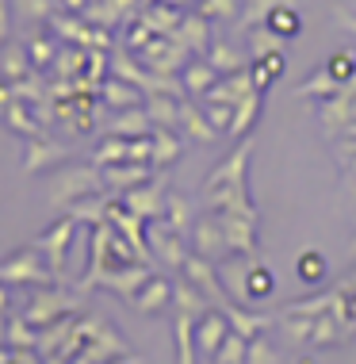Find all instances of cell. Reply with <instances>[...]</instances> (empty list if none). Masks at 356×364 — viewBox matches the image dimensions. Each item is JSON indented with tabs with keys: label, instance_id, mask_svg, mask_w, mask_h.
Returning a JSON list of instances; mask_svg holds the SVG:
<instances>
[{
	"label": "cell",
	"instance_id": "obj_1",
	"mask_svg": "<svg viewBox=\"0 0 356 364\" xmlns=\"http://www.w3.org/2000/svg\"><path fill=\"white\" fill-rule=\"evenodd\" d=\"M107 192L104 188V173L100 165H65L50 176V203L54 208H73L85 196Z\"/></svg>",
	"mask_w": 356,
	"mask_h": 364
},
{
	"label": "cell",
	"instance_id": "obj_2",
	"mask_svg": "<svg viewBox=\"0 0 356 364\" xmlns=\"http://www.w3.org/2000/svg\"><path fill=\"white\" fill-rule=\"evenodd\" d=\"M54 269L46 264V257L35 250V245H27V250H16L8 253L4 261H0V284H8V288H27V284H35V288H46V284H54Z\"/></svg>",
	"mask_w": 356,
	"mask_h": 364
},
{
	"label": "cell",
	"instance_id": "obj_3",
	"mask_svg": "<svg viewBox=\"0 0 356 364\" xmlns=\"http://www.w3.org/2000/svg\"><path fill=\"white\" fill-rule=\"evenodd\" d=\"M77 311V299L69 291H62V288H38L35 295H31V303L23 307V318L31 322L35 330H43V326H50V322H58L62 314H73Z\"/></svg>",
	"mask_w": 356,
	"mask_h": 364
},
{
	"label": "cell",
	"instance_id": "obj_4",
	"mask_svg": "<svg viewBox=\"0 0 356 364\" xmlns=\"http://www.w3.org/2000/svg\"><path fill=\"white\" fill-rule=\"evenodd\" d=\"M77 238V219L73 215H65V219H58L46 234H38V238L31 242L38 253L46 257V264L54 269V277L62 280V272H65V257H69V245H73Z\"/></svg>",
	"mask_w": 356,
	"mask_h": 364
},
{
	"label": "cell",
	"instance_id": "obj_5",
	"mask_svg": "<svg viewBox=\"0 0 356 364\" xmlns=\"http://www.w3.org/2000/svg\"><path fill=\"white\" fill-rule=\"evenodd\" d=\"M146 238H150V253H153V257H161L169 269H184V261L192 257L184 234H176L165 219H153V226L146 230Z\"/></svg>",
	"mask_w": 356,
	"mask_h": 364
},
{
	"label": "cell",
	"instance_id": "obj_6",
	"mask_svg": "<svg viewBox=\"0 0 356 364\" xmlns=\"http://www.w3.org/2000/svg\"><path fill=\"white\" fill-rule=\"evenodd\" d=\"M215 215H219V223H222L230 253L253 257L257 253V211H215Z\"/></svg>",
	"mask_w": 356,
	"mask_h": 364
},
{
	"label": "cell",
	"instance_id": "obj_7",
	"mask_svg": "<svg viewBox=\"0 0 356 364\" xmlns=\"http://www.w3.org/2000/svg\"><path fill=\"white\" fill-rule=\"evenodd\" d=\"M253 157V142H237L230 157L215 169L211 176H207V184H203V192H211V188H237V192H249V181H245V161Z\"/></svg>",
	"mask_w": 356,
	"mask_h": 364
},
{
	"label": "cell",
	"instance_id": "obj_8",
	"mask_svg": "<svg viewBox=\"0 0 356 364\" xmlns=\"http://www.w3.org/2000/svg\"><path fill=\"white\" fill-rule=\"evenodd\" d=\"M119 200H123V208L142 215L146 223H153V219H165V200H169V192H165L161 181H146V184H138V188L123 192Z\"/></svg>",
	"mask_w": 356,
	"mask_h": 364
},
{
	"label": "cell",
	"instance_id": "obj_9",
	"mask_svg": "<svg viewBox=\"0 0 356 364\" xmlns=\"http://www.w3.org/2000/svg\"><path fill=\"white\" fill-rule=\"evenodd\" d=\"M153 277V269L146 261H134V264H112V269L100 277V288L107 291H115V295H123V299H134L138 288H142L146 280Z\"/></svg>",
	"mask_w": 356,
	"mask_h": 364
},
{
	"label": "cell",
	"instance_id": "obj_10",
	"mask_svg": "<svg viewBox=\"0 0 356 364\" xmlns=\"http://www.w3.org/2000/svg\"><path fill=\"white\" fill-rule=\"evenodd\" d=\"M230 318H226L222 307H211L207 314H200L195 318V349L203 353V357L215 360V353H219V346L226 341V333H230Z\"/></svg>",
	"mask_w": 356,
	"mask_h": 364
},
{
	"label": "cell",
	"instance_id": "obj_11",
	"mask_svg": "<svg viewBox=\"0 0 356 364\" xmlns=\"http://www.w3.org/2000/svg\"><path fill=\"white\" fill-rule=\"evenodd\" d=\"M188 238H192V253H200V257L215 261V264L222 261V253H230L219 215H215V219H200V223H192V234H188Z\"/></svg>",
	"mask_w": 356,
	"mask_h": 364
},
{
	"label": "cell",
	"instance_id": "obj_12",
	"mask_svg": "<svg viewBox=\"0 0 356 364\" xmlns=\"http://www.w3.org/2000/svg\"><path fill=\"white\" fill-rule=\"evenodd\" d=\"M100 173H104V188L115 192V196L131 192V188H138V184H146V181H153V165L150 161H119V165H104Z\"/></svg>",
	"mask_w": 356,
	"mask_h": 364
},
{
	"label": "cell",
	"instance_id": "obj_13",
	"mask_svg": "<svg viewBox=\"0 0 356 364\" xmlns=\"http://www.w3.org/2000/svg\"><path fill=\"white\" fill-rule=\"evenodd\" d=\"M173 288H176V284L161 280V277H150L142 288H138V295L131 299V307H134L138 314H161V311L173 303Z\"/></svg>",
	"mask_w": 356,
	"mask_h": 364
},
{
	"label": "cell",
	"instance_id": "obj_14",
	"mask_svg": "<svg viewBox=\"0 0 356 364\" xmlns=\"http://www.w3.org/2000/svg\"><path fill=\"white\" fill-rule=\"evenodd\" d=\"M349 322H341L333 311H322V314H314V322H311V341L306 346H314V349H325V346H338L341 338H349Z\"/></svg>",
	"mask_w": 356,
	"mask_h": 364
},
{
	"label": "cell",
	"instance_id": "obj_15",
	"mask_svg": "<svg viewBox=\"0 0 356 364\" xmlns=\"http://www.w3.org/2000/svg\"><path fill=\"white\" fill-rule=\"evenodd\" d=\"M153 131V119L146 112V104L138 107H123L112 123H107V134H119V139H138V134H150Z\"/></svg>",
	"mask_w": 356,
	"mask_h": 364
},
{
	"label": "cell",
	"instance_id": "obj_16",
	"mask_svg": "<svg viewBox=\"0 0 356 364\" xmlns=\"http://www.w3.org/2000/svg\"><path fill=\"white\" fill-rule=\"evenodd\" d=\"M54 161H65V150L54 142H46L43 134H31V142H27V154H23V173H38L46 169V165Z\"/></svg>",
	"mask_w": 356,
	"mask_h": 364
},
{
	"label": "cell",
	"instance_id": "obj_17",
	"mask_svg": "<svg viewBox=\"0 0 356 364\" xmlns=\"http://www.w3.org/2000/svg\"><path fill=\"white\" fill-rule=\"evenodd\" d=\"M180 150H184V146L173 134V127H153V157H150L153 169H169V165H176Z\"/></svg>",
	"mask_w": 356,
	"mask_h": 364
},
{
	"label": "cell",
	"instance_id": "obj_18",
	"mask_svg": "<svg viewBox=\"0 0 356 364\" xmlns=\"http://www.w3.org/2000/svg\"><path fill=\"white\" fill-rule=\"evenodd\" d=\"M222 311H226V318H230V326H234L237 333H245V338H257V333L269 330V326H272V318H276V314H249V311H242L234 299L226 303Z\"/></svg>",
	"mask_w": 356,
	"mask_h": 364
},
{
	"label": "cell",
	"instance_id": "obj_19",
	"mask_svg": "<svg viewBox=\"0 0 356 364\" xmlns=\"http://www.w3.org/2000/svg\"><path fill=\"white\" fill-rule=\"evenodd\" d=\"M257 115H261V92L253 88L249 96H242V100L234 104V123H230V134H234V139H245V134L253 131Z\"/></svg>",
	"mask_w": 356,
	"mask_h": 364
},
{
	"label": "cell",
	"instance_id": "obj_20",
	"mask_svg": "<svg viewBox=\"0 0 356 364\" xmlns=\"http://www.w3.org/2000/svg\"><path fill=\"white\" fill-rule=\"evenodd\" d=\"M176 364H195V314L176 311Z\"/></svg>",
	"mask_w": 356,
	"mask_h": 364
},
{
	"label": "cell",
	"instance_id": "obj_21",
	"mask_svg": "<svg viewBox=\"0 0 356 364\" xmlns=\"http://www.w3.org/2000/svg\"><path fill=\"white\" fill-rule=\"evenodd\" d=\"M180 123L188 127V134H192L195 142H215V139H219L215 123L207 119V115L200 112V107H192V104H180Z\"/></svg>",
	"mask_w": 356,
	"mask_h": 364
},
{
	"label": "cell",
	"instance_id": "obj_22",
	"mask_svg": "<svg viewBox=\"0 0 356 364\" xmlns=\"http://www.w3.org/2000/svg\"><path fill=\"white\" fill-rule=\"evenodd\" d=\"M284 65H288V62H284V54H280V50L257 58V65H253V88H257V92H264V88H269L276 77L284 73Z\"/></svg>",
	"mask_w": 356,
	"mask_h": 364
},
{
	"label": "cell",
	"instance_id": "obj_23",
	"mask_svg": "<svg viewBox=\"0 0 356 364\" xmlns=\"http://www.w3.org/2000/svg\"><path fill=\"white\" fill-rule=\"evenodd\" d=\"M165 223L176 234H192V203L180 192H169V200H165Z\"/></svg>",
	"mask_w": 356,
	"mask_h": 364
},
{
	"label": "cell",
	"instance_id": "obj_24",
	"mask_svg": "<svg viewBox=\"0 0 356 364\" xmlns=\"http://www.w3.org/2000/svg\"><path fill=\"white\" fill-rule=\"evenodd\" d=\"M272 288H276V277L264 264H249V277H245V303H257V299H269L272 295Z\"/></svg>",
	"mask_w": 356,
	"mask_h": 364
},
{
	"label": "cell",
	"instance_id": "obj_25",
	"mask_svg": "<svg viewBox=\"0 0 356 364\" xmlns=\"http://www.w3.org/2000/svg\"><path fill=\"white\" fill-rule=\"evenodd\" d=\"M4 346H8V349H35V346H38V330L23 318V314H19V318H12V314H8Z\"/></svg>",
	"mask_w": 356,
	"mask_h": 364
},
{
	"label": "cell",
	"instance_id": "obj_26",
	"mask_svg": "<svg viewBox=\"0 0 356 364\" xmlns=\"http://www.w3.org/2000/svg\"><path fill=\"white\" fill-rule=\"evenodd\" d=\"M146 112H150L153 127H176L180 123V104L173 96H150L146 100Z\"/></svg>",
	"mask_w": 356,
	"mask_h": 364
},
{
	"label": "cell",
	"instance_id": "obj_27",
	"mask_svg": "<svg viewBox=\"0 0 356 364\" xmlns=\"http://www.w3.org/2000/svg\"><path fill=\"white\" fill-rule=\"evenodd\" d=\"M295 272H299L303 284H322L330 269H325V257H322L318 250H303L299 261H295Z\"/></svg>",
	"mask_w": 356,
	"mask_h": 364
},
{
	"label": "cell",
	"instance_id": "obj_28",
	"mask_svg": "<svg viewBox=\"0 0 356 364\" xmlns=\"http://www.w3.org/2000/svg\"><path fill=\"white\" fill-rule=\"evenodd\" d=\"M345 85L338 77H330V70H322L318 77H311L306 85H299V96H318V100H333V96H341Z\"/></svg>",
	"mask_w": 356,
	"mask_h": 364
},
{
	"label": "cell",
	"instance_id": "obj_29",
	"mask_svg": "<svg viewBox=\"0 0 356 364\" xmlns=\"http://www.w3.org/2000/svg\"><path fill=\"white\" fill-rule=\"evenodd\" d=\"M245 353H249V338L230 330L226 341L219 346V353H215V364H245Z\"/></svg>",
	"mask_w": 356,
	"mask_h": 364
},
{
	"label": "cell",
	"instance_id": "obj_30",
	"mask_svg": "<svg viewBox=\"0 0 356 364\" xmlns=\"http://www.w3.org/2000/svg\"><path fill=\"white\" fill-rule=\"evenodd\" d=\"M215 77H219V73H215V65H203V62L200 65H188V70H184V88L192 96H207L215 88Z\"/></svg>",
	"mask_w": 356,
	"mask_h": 364
},
{
	"label": "cell",
	"instance_id": "obj_31",
	"mask_svg": "<svg viewBox=\"0 0 356 364\" xmlns=\"http://www.w3.org/2000/svg\"><path fill=\"white\" fill-rule=\"evenodd\" d=\"M104 100L112 104L115 112H123V107H138V104H142V96H138L131 85H123V81H112V85H104Z\"/></svg>",
	"mask_w": 356,
	"mask_h": 364
},
{
	"label": "cell",
	"instance_id": "obj_32",
	"mask_svg": "<svg viewBox=\"0 0 356 364\" xmlns=\"http://www.w3.org/2000/svg\"><path fill=\"white\" fill-rule=\"evenodd\" d=\"M203 115H207V119H211L215 123V131H226V134H230V123H234V104H222V100H207L203 104Z\"/></svg>",
	"mask_w": 356,
	"mask_h": 364
},
{
	"label": "cell",
	"instance_id": "obj_33",
	"mask_svg": "<svg viewBox=\"0 0 356 364\" xmlns=\"http://www.w3.org/2000/svg\"><path fill=\"white\" fill-rule=\"evenodd\" d=\"M269 27H272V35L291 38V35H299V16L291 8H276V12H269Z\"/></svg>",
	"mask_w": 356,
	"mask_h": 364
},
{
	"label": "cell",
	"instance_id": "obj_34",
	"mask_svg": "<svg viewBox=\"0 0 356 364\" xmlns=\"http://www.w3.org/2000/svg\"><path fill=\"white\" fill-rule=\"evenodd\" d=\"M325 70H330V77H338L341 85H349L356 77V54H333L330 62H325Z\"/></svg>",
	"mask_w": 356,
	"mask_h": 364
},
{
	"label": "cell",
	"instance_id": "obj_35",
	"mask_svg": "<svg viewBox=\"0 0 356 364\" xmlns=\"http://www.w3.org/2000/svg\"><path fill=\"white\" fill-rule=\"evenodd\" d=\"M245 364H280L276 360V353H272V346L257 333V338H249V353H245Z\"/></svg>",
	"mask_w": 356,
	"mask_h": 364
},
{
	"label": "cell",
	"instance_id": "obj_36",
	"mask_svg": "<svg viewBox=\"0 0 356 364\" xmlns=\"http://www.w3.org/2000/svg\"><path fill=\"white\" fill-rule=\"evenodd\" d=\"M8 123H12L16 131H23L27 139H31V134H38V127L31 123V115L23 112V104H8Z\"/></svg>",
	"mask_w": 356,
	"mask_h": 364
},
{
	"label": "cell",
	"instance_id": "obj_37",
	"mask_svg": "<svg viewBox=\"0 0 356 364\" xmlns=\"http://www.w3.org/2000/svg\"><path fill=\"white\" fill-rule=\"evenodd\" d=\"M211 65H215V70H237V54H230V50H222V46H219V50L211 54Z\"/></svg>",
	"mask_w": 356,
	"mask_h": 364
},
{
	"label": "cell",
	"instance_id": "obj_38",
	"mask_svg": "<svg viewBox=\"0 0 356 364\" xmlns=\"http://www.w3.org/2000/svg\"><path fill=\"white\" fill-rule=\"evenodd\" d=\"M234 0H207V16H230Z\"/></svg>",
	"mask_w": 356,
	"mask_h": 364
},
{
	"label": "cell",
	"instance_id": "obj_39",
	"mask_svg": "<svg viewBox=\"0 0 356 364\" xmlns=\"http://www.w3.org/2000/svg\"><path fill=\"white\" fill-rule=\"evenodd\" d=\"M4 73L12 77V81H16V77H23V58L12 54V58H8V65H4Z\"/></svg>",
	"mask_w": 356,
	"mask_h": 364
},
{
	"label": "cell",
	"instance_id": "obj_40",
	"mask_svg": "<svg viewBox=\"0 0 356 364\" xmlns=\"http://www.w3.org/2000/svg\"><path fill=\"white\" fill-rule=\"evenodd\" d=\"M8 311H12V295H8V288L0 284V314H8Z\"/></svg>",
	"mask_w": 356,
	"mask_h": 364
},
{
	"label": "cell",
	"instance_id": "obj_41",
	"mask_svg": "<svg viewBox=\"0 0 356 364\" xmlns=\"http://www.w3.org/2000/svg\"><path fill=\"white\" fill-rule=\"evenodd\" d=\"M345 139H352V142H356V123H349V127H345Z\"/></svg>",
	"mask_w": 356,
	"mask_h": 364
},
{
	"label": "cell",
	"instance_id": "obj_42",
	"mask_svg": "<svg viewBox=\"0 0 356 364\" xmlns=\"http://www.w3.org/2000/svg\"><path fill=\"white\" fill-rule=\"evenodd\" d=\"M341 23H349V27H352V31H356V19H345V16H341Z\"/></svg>",
	"mask_w": 356,
	"mask_h": 364
},
{
	"label": "cell",
	"instance_id": "obj_43",
	"mask_svg": "<svg viewBox=\"0 0 356 364\" xmlns=\"http://www.w3.org/2000/svg\"><path fill=\"white\" fill-rule=\"evenodd\" d=\"M352 253H356V238H352Z\"/></svg>",
	"mask_w": 356,
	"mask_h": 364
}]
</instances>
